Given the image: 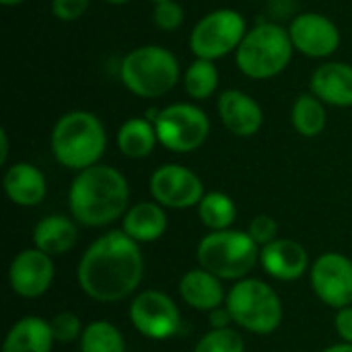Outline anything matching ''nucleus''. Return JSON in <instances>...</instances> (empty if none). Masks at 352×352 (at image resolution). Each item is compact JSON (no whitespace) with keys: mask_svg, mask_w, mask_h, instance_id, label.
I'll use <instances>...</instances> for the list:
<instances>
[{"mask_svg":"<svg viewBox=\"0 0 352 352\" xmlns=\"http://www.w3.org/2000/svg\"><path fill=\"white\" fill-rule=\"evenodd\" d=\"M122 231L136 243H153L167 231V214L159 202H138L124 214Z\"/></svg>","mask_w":352,"mask_h":352,"instance_id":"obj_20","label":"nucleus"},{"mask_svg":"<svg viewBox=\"0 0 352 352\" xmlns=\"http://www.w3.org/2000/svg\"><path fill=\"white\" fill-rule=\"evenodd\" d=\"M91 0H52V12L58 21L70 23V21H78L87 8H89Z\"/></svg>","mask_w":352,"mask_h":352,"instance_id":"obj_32","label":"nucleus"},{"mask_svg":"<svg viewBox=\"0 0 352 352\" xmlns=\"http://www.w3.org/2000/svg\"><path fill=\"white\" fill-rule=\"evenodd\" d=\"M248 233L252 235V239L260 245V250L272 241L278 239V223L268 217V214H258L252 223H250V229Z\"/></svg>","mask_w":352,"mask_h":352,"instance_id":"obj_31","label":"nucleus"},{"mask_svg":"<svg viewBox=\"0 0 352 352\" xmlns=\"http://www.w3.org/2000/svg\"><path fill=\"white\" fill-rule=\"evenodd\" d=\"M198 217L200 221L212 229V231H227L235 223L237 208L233 198H229L223 192H208L198 204Z\"/></svg>","mask_w":352,"mask_h":352,"instance_id":"obj_25","label":"nucleus"},{"mask_svg":"<svg viewBox=\"0 0 352 352\" xmlns=\"http://www.w3.org/2000/svg\"><path fill=\"white\" fill-rule=\"evenodd\" d=\"M196 258L221 280H243L260 260V245L243 231H212L198 243Z\"/></svg>","mask_w":352,"mask_h":352,"instance_id":"obj_6","label":"nucleus"},{"mask_svg":"<svg viewBox=\"0 0 352 352\" xmlns=\"http://www.w3.org/2000/svg\"><path fill=\"white\" fill-rule=\"evenodd\" d=\"M311 93L334 107L352 105V66L344 62H328L311 74Z\"/></svg>","mask_w":352,"mask_h":352,"instance_id":"obj_18","label":"nucleus"},{"mask_svg":"<svg viewBox=\"0 0 352 352\" xmlns=\"http://www.w3.org/2000/svg\"><path fill=\"white\" fill-rule=\"evenodd\" d=\"M103 2H107V4H128L132 0H103Z\"/></svg>","mask_w":352,"mask_h":352,"instance_id":"obj_38","label":"nucleus"},{"mask_svg":"<svg viewBox=\"0 0 352 352\" xmlns=\"http://www.w3.org/2000/svg\"><path fill=\"white\" fill-rule=\"evenodd\" d=\"M229 322H233V318H231V314H229L227 307H225V309L217 307L214 311H210L208 324H210L212 330H225V328H229Z\"/></svg>","mask_w":352,"mask_h":352,"instance_id":"obj_34","label":"nucleus"},{"mask_svg":"<svg viewBox=\"0 0 352 352\" xmlns=\"http://www.w3.org/2000/svg\"><path fill=\"white\" fill-rule=\"evenodd\" d=\"M153 23L161 31H177L184 23V8L177 0L157 2L153 8Z\"/></svg>","mask_w":352,"mask_h":352,"instance_id":"obj_30","label":"nucleus"},{"mask_svg":"<svg viewBox=\"0 0 352 352\" xmlns=\"http://www.w3.org/2000/svg\"><path fill=\"white\" fill-rule=\"evenodd\" d=\"M159 142L171 153H192L200 148L210 132L208 116L192 103H171L159 109L155 120Z\"/></svg>","mask_w":352,"mask_h":352,"instance_id":"obj_9","label":"nucleus"},{"mask_svg":"<svg viewBox=\"0 0 352 352\" xmlns=\"http://www.w3.org/2000/svg\"><path fill=\"white\" fill-rule=\"evenodd\" d=\"M179 295L184 303H188L192 309H198V311H214L227 299L221 278L206 272L204 268L190 270L182 276Z\"/></svg>","mask_w":352,"mask_h":352,"instance_id":"obj_19","label":"nucleus"},{"mask_svg":"<svg viewBox=\"0 0 352 352\" xmlns=\"http://www.w3.org/2000/svg\"><path fill=\"white\" fill-rule=\"evenodd\" d=\"M50 144L62 167L82 171L99 163L107 146V134L95 113L74 109L56 122Z\"/></svg>","mask_w":352,"mask_h":352,"instance_id":"obj_3","label":"nucleus"},{"mask_svg":"<svg viewBox=\"0 0 352 352\" xmlns=\"http://www.w3.org/2000/svg\"><path fill=\"white\" fill-rule=\"evenodd\" d=\"M194 352H245V342L241 334L231 328L210 330L198 340Z\"/></svg>","mask_w":352,"mask_h":352,"instance_id":"obj_28","label":"nucleus"},{"mask_svg":"<svg viewBox=\"0 0 352 352\" xmlns=\"http://www.w3.org/2000/svg\"><path fill=\"white\" fill-rule=\"evenodd\" d=\"M179 76L177 58L161 45H140L126 54L120 64L124 87L142 99L167 95L179 82Z\"/></svg>","mask_w":352,"mask_h":352,"instance_id":"obj_4","label":"nucleus"},{"mask_svg":"<svg viewBox=\"0 0 352 352\" xmlns=\"http://www.w3.org/2000/svg\"><path fill=\"white\" fill-rule=\"evenodd\" d=\"M336 332L344 342L352 344V305L344 307V309H338V314H336Z\"/></svg>","mask_w":352,"mask_h":352,"instance_id":"obj_33","label":"nucleus"},{"mask_svg":"<svg viewBox=\"0 0 352 352\" xmlns=\"http://www.w3.org/2000/svg\"><path fill=\"white\" fill-rule=\"evenodd\" d=\"M54 342L50 322L37 316H27L8 330L2 342V352H50Z\"/></svg>","mask_w":352,"mask_h":352,"instance_id":"obj_21","label":"nucleus"},{"mask_svg":"<svg viewBox=\"0 0 352 352\" xmlns=\"http://www.w3.org/2000/svg\"><path fill=\"white\" fill-rule=\"evenodd\" d=\"M8 200L16 206L31 208L43 202L47 194L45 175L31 163H14L6 169L2 179Z\"/></svg>","mask_w":352,"mask_h":352,"instance_id":"obj_17","label":"nucleus"},{"mask_svg":"<svg viewBox=\"0 0 352 352\" xmlns=\"http://www.w3.org/2000/svg\"><path fill=\"white\" fill-rule=\"evenodd\" d=\"M80 352H126V342L113 324L93 322L82 330Z\"/></svg>","mask_w":352,"mask_h":352,"instance_id":"obj_27","label":"nucleus"},{"mask_svg":"<svg viewBox=\"0 0 352 352\" xmlns=\"http://www.w3.org/2000/svg\"><path fill=\"white\" fill-rule=\"evenodd\" d=\"M219 87V70L212 60L196 58L184 72V89L186 93L196 99L204 101L214 95Z\"/></svg>","mask_w":352,"mask_h":352,"instance_id":"obj_26","label":"nucleus"},{"mask_svg":"<svg viewBox=\"0 0 352 352\" xmlns=\"http://www.w3.org/2000/svg\"><path fill=\"white\" fill-rule=\"evenodd\" d=\"M293 41L289 29L276 23H260L250 29L235 52L237 68L254 80L278 76L293 58Z\"/></svg>","mask_w":352,"mask_h":352,"instance_id":"obj_5","label":"nucleus"},{"mask_svg":"<svg viewBox=\"0 0 352 352\" xmlns=\"http://www.w3.org/2000/svg\"><path fill=\"white\" fill-rule=\"evenodd\" d=\"M54 280V262L52 256L43 254L37 248L19 252L8 266V283L12 293L25 299L41 297Z\"/></svg>","mask_w":352,"mask_h":352,"instance_id":"obj_14","label":"nucleus"},{"mask_svg":"<svg viewBox=\"0 0 352 352\" xmlns=\"http://www.w3.org/2000/svg\"><path fill=\"white\" fill-rule=\"evenodd\" d=\"M159 142L155 124L148 118H132L118 130V148L128 159H144Z\"/></svg>","mask_w":352,"mask_h":352,"instance_id":"obj_23","label":"nucleus"},{"mask_svg":"<svg viewBox=\"0 0 352 352\" xmlns=\"http://www.w3.org/2000/svg\"><path fill=\"white\" fill-rule=\"evenodd\" d=\"M311 287L322 303L334 309L352 305V260L342 254H322L311 266Z\"/></svg>","mask_w":352,"mask_h":352,"instance_id":"obj_11","label":"nucleus"},{"mask_svg":"<svg viewBox=\"0 0 352 352\" xmlns=\"http://www.w3.org/2000/svg\"><path fill=\"white\" fill-rule=\"evenodd\" d=\"M151 194L163 208H192L204 198V186L192 169L169 163L151 175Z\"/></svg>","mask_w":352,"mask_h":352,"instance_id":"obj_12","label":"nucleus"},{"mask_svg":"<svg viewBox=\"0 0 352 352\" xmlns=\"http://www.w3.org/2000/svg\"><path fill=\"white\" fill-rule=\"evenodd\" d=\"M130 188L111 165H93L78 171L68 192L70 214L82 227H105L128 210Z\"/></svg>","mask_w":352,"mask_h":352,"instance_id":"obj_2","label":"nucleus"},{"mask_svg":"<svg viewBox=\"0 0 352 352\" xmlns=\"http://www.w3.org/2000/svg\"><path fill=\"white\" fill-rule=\"evenodd\" d=\"M225 301L233 322L248 332L272 334L283 322V303L278 293L258 278L237 280Z\"/></svg>","mask_w":352,"mask_h":352,"instance_id":"obj_7","label":"nucleus"},{"mask_svg":"<svg viewBox=\"0 0 352 352\" xmlns=\"http://www.w3.org/2000/svg\"><path fill=\"white\" fill-rule=\"evenodd\" d=\"M262 268L276 280H297L309 268V256L305 248L293 239H276L260 250Z\"/></svg>","mask_w":352,"mask_h":352,"instance_id":"obj_16","label":"nucleus"},{"mask_svg":"<svg viewBox=\"0 0 352 352\" xmlns=\"http://www.w3.org/2000/svg\"><path fill=\"white\" fill-rule=\"evenodd\" d=\"M245 19L233 8H217L204 14L190 33V50L196 58L219 60L237 52L245 37Z\"/></svg>","mask_w":352,"mask_h":352,"instance_id":"obj_8","label":"nucleus"},{"mask_svg":"<svg viewBox=\"0 0 352 352\" xmlns=\"http://www.w3.org/2000/svg\"><path fill=\"white\" fill-rule=\"evenodd\" d=\"M326 122L328 116H326L324 101L318 99L314 93H303L295 99L291 107V124L301 136L305 138L320 136L326 128Z\"/></svg>","mask_w":352,"mask_h":352,"instance_id":"obj_24","label":"nucleus"},{"mask_svg":"<svg viewBox=\"0 0 352 352\" xmlns=\"http://www.w3.org/2000/svg\"><path fill=\"white\" fill-rule=\"evenodd\" d=\"M322 352H352V344L342 342V344H334V346H330V349H326V351Z\"/></svg>","mask_w":352,"mask_h":352,"instance_id":"obj_36","label":"nucleus"},{"mask_svg":"<svg viewBox=\"0 0 352 352\" xmlns=\"http://www.w3.org/2000/svg\"><path fill=\"white\" fill-rule=\"evenodd\" d=\"M78 241V229L74 221L64 214L43 217L33 229V243L47 256H62L70 252Z\"/></svg>","mask_w":352,"mask_h":352,"instance_id":"obj_22","label":"nucleus"},{"mask_svg":"<svg viewBox=\"0 0 352 352\" xmlns=\"http://www.w3.org/2000/svg\"><path fill=\"white\" fill-rule=\"evenodd\" d=\"M293 47L309 58H328L340 45V31L334 21L320 12L297 14L289 27Z\"/></svg>","mask_w":352,"mask_h":352,"instance_id":"obj_13","label":"nucleus"},{"mask_svg":"<svg viewBox=\"0 0 352 352\" xmlns=\"http://www.w3.org/2000/svg\"><path fill=\"white\" fill-rule=\"evenodd\" d=\"M23 2H27V0H0L2 6H19V4H23Z\"/></svg>","mask_w":352,"mask_h":352,"instance_id":"obj_37","label":"nucleus"},{"mask_svg":"<svg viewBox=\"0 0 352 352\" xmlns=\"http://www.w3.org/2000/svg\"><path fill=\"white\" fill-rule=\"evenodd\" d=\"M219 116L223 126L241 138L258 134L264 124V111L260 103L239 89H229L219 97Z\"/></svg>","mask_w":352,"mask_h":352,"instance_id":"obj_15","label":"nucleus"},{"mask_svg":"<svg viewBox=\"0 0 352 352\" xmlns=\"http://www.w3.org/2000/svg\"><path fill=\"white\" fill-rule=\"evenodd\" d=\"M132 326L151 340H169L182 328V314L161 291H142L130 305Z\"/></svg>","mask_w":352,"mask_h":352,"instance_id":"obj_10","label":"nucleus"},{"mask_svg":"<svg viewBox=\"0 0 352 352\" xmlns=\"http://www.w3.org/2000/svg\"><path fill=\"white\" fill-rule=\"evenodd\" d=\"M144 260L138 243L124 231H109L89 245L76 270L78 287L99 303L128 299L140 285Z\"/></svg>","mask_w":352,"mask_h":352,"instance_id":"obj_1","label":"nucleus"},{"mask_svg":"<svg viewBox=\"0 0 352 352\" xmlns=\"http://www.w3.org/2000/svg\"><path fill=\"white\" fill-rule=\"evenodd\" d=\"M151 2H155V4H157V2H165V0H151Z\"/></svg>","mask_w":352,"mask_h":352,"instance_id":"obj_39","label":"nucleus"},{"mask_svg":"<svg viewBox=\"0 0 352 352\" xmlns=\"http://www.w3.org/2000/svg\"><path fill=\"white\" fill-rule=\"evenodd\" d=\"M6 159H8V134H6V130L2 128V130H0V165H4Z\"/></svg>","mask_w":352,"mask_h":352,"instance_id":"obj_35","label":"nucleus"},{"mask_svg":"<svg viewBox=\"0 0 352 352\" xmlns=\"http://www.w3.org/2000/svg\"><path fill=\"white\" fill-rule=\"evenodd\" d=\"M50 328H52L54 340L62 342V344H70V342H74L76 338L82 336L80 318L76 314H72V311H62V314L54 316L50 320Z\"/></svg>","mask_w":352,"mask_h":352,"instance_id":"obj_29","label":"nucleus"}]
</instances>
